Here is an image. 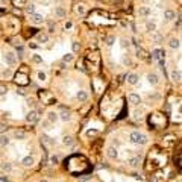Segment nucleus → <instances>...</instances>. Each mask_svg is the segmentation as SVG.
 Segmentation results:
<instances>
[{"label":"nucleus","mask_w":182,"mask_h":182,"mask_svg":"<svg viewBox=\"0 0 182 182\" xmlns=\"http://www.w3.org/2000/svg\"><path fill=\"white\" fill-rule=\"evenodd\" d=\"M129 141L132 144H136V146H144V144H147L149 138H147V135L140 132V131H132L129 134Z\"/></svg>","instance_id":"1"},{"label":"nucleus","mask_w":182,"mask_h":182,"mask_svg":"<svg viewBox=\"0 0 182 182\" xmlns=\"http://www.w3.org/2000/svg\"><path fill=\"white\" fill-rule=\"evenodd\" d=\"M3 61L8 67H14L17 64V55L12 50H5L3 52Z\"/></svg>","instance_id":"2"},{"label":"nucleus","mask_w":182,"mask_h":182,"mask_svg":"<svg viewBox=\"0 0 182 182\" xmlns=\"http://www.w3.org/2000/svg\"><path fill=\"white\" fill-rule=\"evenodd\" d=\"M126 82L129 85H138L140 84V75L138 73H127V76H126Z\"/></svg>","instance_id":"3"},{"label":"nucleus","mask_w":182,"mask_h":182,"mask_svg":"<svg viewBox=\"0 0 182 182\" xmlns=\"http://www.w3.org/2000/svg\"><path fill=\"white\" fill-rule=\"evenodd\" d=\"M127 100H129V103L134 105V106H138L141 103V96L138 93H129L127 94Z\"/></svg>","instance_id":"4"},{"label":"nucleus","mask_w":182,"mask_h":182,"mask_svg":"<svg viewBox=\"0 0 182 182\" xmlns=\"http://www.w3.org/2000/svg\"><path fill=\"white\" fill-rule=\"evenodd\" d=\"M106 158L108 159H117L118 158V149L114 147V146H109V147L106 149Z\"/></svg>","instance_id":"5"},{"label":"nucleus","mask_w":182,"mask_h":182,"mask_svg":"<svg viewBox=\"0 0 182 182\" xmlns=\"http://www.w3.org/2000/svg\"><path fill=\"white\" fill-rule=\"evenodd\" d=\"M140 162H141V155H135V156H131V158H127V166L129 167H138L140 166Z\"/></svg>","instance_id":"6"},{"label":"nucleus","mask_w":182,"mask_h":182,"mask_svg":"<svg viewBox=\"0 0 182 182\" xmlns=\"http://www.w3.org/2000/svg\"><path fill=\"white\" fill-rule=\"evenodd\" d=\"M170 79H171L173 82H181V79H182L181 68H173V70L170 71Z\"/></svg>","instance_id":"7"},{"label":"nucleus","mask_w":182,"mask_h":182,"mask_svg":"<svg viewBox=\"0 0 182 182\" xmlns=\"http://www.w3.org/2000/svg\"><path fill=\"white\" fill-rule=\"evenodd\" d=\"M47 122L50 124H55L56 122H59V114L56 111H49L47 112Z\"/></svg>","instance_id":"8"},{"label":"nucleus","mask_w":182,"mask_h":182,"mask_svg":"<svg viewBox=\"0 0 182 182\" xmlns=\"http://www.w3.org/2000/svg\"><path fill=\"white\" fill-rule=\"evenodd\" d=\"M168 47L173 49V50H179V49H181V40L176 38V36L170 38V40H168Z\"/></svg>","instance_id":"9"},{"label":"nucleus","mask_w":182,"mask_h":182,"mask_svg":"<svg viewBox=\"0 0 182 182\" xmlns=\"http://www.w3.org/2000/svg\"><path fill=\"white\" fill-rule=\"evenodd\" d=\"M31 21H32L33 24H43V23H44V15L35 12V14L31 15Z\"/></svg>","instance_id":"10"},{"label":"nucleus","mask_w":182,"mask_h":182,"mask_svg":"<svg viewBox=\"0 0 182 182\" xmlns=\"http://www.w3.org/2000/svg\"><path fill=\"white\" fill-rule=\"evenodd\" d=\"M36 120H38V114H36L35 109H31V111L27 112V115H26V122L27 123H33Z\"/></svg>","instance_id":"11"},{"label":"nucleus","mask_w":182,"mask_h":182,"mask_svg":"<svg viewBox=\"0 0 182 182\" xmlns=\"http://www.w3.org/2000/svg\"><path fill=\"white\" fill-rule=\"evenodd\" d=\"M76 99L79 100L80 103H84V102H87V100H88V93H87L85 90H79L77 93H76Z\"/></svg>","instance_id":"12"},{"label":"nucleus","mask_w":182,"mask_h":182,"mask_svg":"<svg viewBox=\"0 0 182 182\" xmlns=\"http://www.w3.org/2000/svg\"><path fill=\"white\" fill-rule=\"evenodd\" d=\"M150 14H152V9L149 6H140L138 8V15L140 17H144L146 18V17H149Z\"/></svg>","instance_id":"13"},{"label":"nucleus","mask_w":182,"mask_h":182,"mask_svg":"<svg viewBox=\"0 0 182 182\" xmlns=\"http://www.w3.org/2000/svg\"><path fill=\"white\" fill-rule=\"evenodd\" d=\"M175 18H176L175 11H171V9H166V11H164V20L166 21H171V20H175Z\"/></svg>","instance_id":"14"},{"label":"nucleus","mask_w":182,"mask_h":182,"mask_svg":"<svg viewBox=\"0 0 182 182\" xmlns=\"http://www.w3.org/2000/svg\"><path fill=\"white\" fill-rule=\"evenodd\" d=\"M152 58L156 59V61L158 59H162V58H166V53H164L161 49H153L152 50Z\"/></svg>","instance_id":"15"},{"label":"nucleus","mask_w":182,"mask_h":182,"mask_svg":"<svg viewBox=\"0 0 182 182\" xmlns=\"http://www.w3.org/2000/svg\"><path fill=\"white\" fill-rule=\"evenodd\" d=\"M21 164H23L24 167H32L33 164H35V159H33V156L27 155V156H24V158L21 159Z\"/></svg>","instance_id":"16"},{"label":"nucleus","mask_w":182,"mask_h":182,"mask_svg":"<svg viewBox=\"0 0 182 182\" xmlns=\"http://www.w3.org/2000/svg\"><path fill=\"white\" fill-rule=\"evenodd\" d=\"M147 82L150 85H156L159 82V77H158L156 73H149V75H147Z\"/></svg>","instance_id":"17"},{"label":"nucleus","mask_w":182,"mask_h":182,"mask_svg":"<svg viewBox=\"0 0 182 182\" xmlns=\"http://www.w3.org/2000/svg\"><path fill=\"white\" fill-rule=\"evenodd\" d=\"M11 144V136L9 135H0V146L2 147H8Z\"/></svg>","instance_id":"18"},{"label":"nucleus","mask_w":182,"mask_h":182,"mask_svg":"<svg viewBox=\"0 0 182 182\" xmlns=\"http://www.w3.org/2000/svg\"><path fill=\"white\" fill-rule=\"evenodd\" d=\"M53 12H55V17H56V18H64V17H65V11H64L62 6H55Z\"/></svg>","instance_id":"19"},{"label":"nucleus","mask_w":182,"mask_h":182,"mask_svg":"<svg viewBox=\"0 0 182 182\" xmlns=\"http://www.w3.org/2000/svg\"><path fill=\"white\" fill-rule=\"evenodd\" d=\"M62 144L65 146V147H70V146L75 144V138H73L71 135H65V136L62 138Z\"/></svg>","instance_id":"20"},{"label":"nucleus","mask_w":182,"mask_h":182,"mask_svg":"<svg viewBox=\"0 0 182 182\" xmlns=\"http://www.w3.org/2000/svg\"><path fill=\"white\" fill-rule=\"evenodd\" d=\"M146 31L150 32V33H155V32H156V23L152 21V20H149L147 23H146Z\"/></svg>","instance_id":"21"},{"label":"nucleus","mask_w":182,"mask_h":182,"mask_svg":"<svg viewBox=\"0 0 182 182\" xmlns=\"http://www.w3.org/2000/svg\"><path fill=\"white\" fill-rule=\"evenodd\" d=\"M0 170L5 173H11L12 171V164L11 162H2L0 164Z\"/></svg>","instance_id":"22"},{"label":"nucleus","mask_w":182,"mask_h":182,"mask_svg":"<svg viewBox=\"0 0 182 182\" xmlns=\"http://www.w3.org/2000/svg\"><path fill=\"white\" fill-rule=\"evenodd\" d=\"M59 120H62V122H70L71 120V114L68 112V111H62L61 114H59Z\"/></svg>","instance_id":"23"},{"label":"nucleus","mask_w":182,"mask_h":182,"mask_svg":"<svg viewBox=\"0 0 182 182\" xmlns=\"http://www.w3.org/2000/svg\"><path fill=\"white\" fill-rule=\"evenodd\" d=\"M105 44L108 45V47H112V45L115 44V36L114 35H108L105 38Z\"/></svg>","instance_id":"24"},{"label":"nucleus","mask_w":182,"mask_h":182,"mask_svg":"<svg viewBox=\"0 0 182 182\" xmlns=\"http://www.w3.org/2000/svg\"><path fill=\"white\" fill-rule=\"evenodd\" d=\"M36 40H38V43L44 44V43L49 41V35L47 33H38V35H36Z\"/></svg>","instance_id":"25"},{"label":"nucleus","mask_w":182,"mask_h":182,"mask_svg":"<svg viewBox=\"0 0 182 182\" xmlns=\"http://www.w3.org/2000/svg\"><path fill=\"white\" fill-rule=\"evenodd\" d=\"M73 61H75V55H73V53H65V55H64V56H62V62L64 64H68V62H73Z\"/></svg>","instance_id":"26"},{"label":"nucleus","mask_w":182,"mask_h":182,"mask_svg":"<svg viewBox=\"0 0 182 182\" xmlns=\"http://www.w3.org/2000/svg\"><path fill=\"white\" fill-rule=\"evenodd\" d=\"M35 9H36V6H35L33 3H31V5H27V6H26V14H29V15H32V14H35Z\"/></svg>","instance_id":"27"},{"label":"nucleus","mask_w":182,"mask_h":182,"mask_svg":"<svg viewBox=\"0 0 182 182\" xmlns=\"http://www.w3.org/2000/svg\"><path fill=\"white\" fill-rule=\"evenodd\" d=\"M129 45H131V43H129V40H126V38H122L120 40V47L122 49H129Z\"/></svg>","instance_id":"28"},{"label":"nucleus","mask_w":182,"mask_h":182,"mask_svg":"<svg viewBox=\"0 0 182 182\" xmlns=\"http://www.w3.org/2000/svg\"><path fill=\"white\" fill-rule=\"evenodd\" d=\"M76 12H77L79 15H85V14H87V9H85L84 5H77V6H76Z\"/></svg>","instance_id":"29"},{"label":"nucleus","mask_w":182,"mask_h":182,"mask_svg":"<svg viewBox=\"0 0 182 182\" xmlns=\"http://www.w3.org/2000/svg\"><path fill=\"white\" fill-rule=\"evenodd\" d=\"M8 94V87L6 85H0V97H5Z\"/></svg>","instance_id":"30"},{"label":"nucleus","mask_w":182,"mask_h":182,"mask_svg":"<svg viewBox=\"0 0 182 182\" xmlns=\"http://www.w3.org/2000/svg\"><path fill=\"white\" fill-rule=\"evenodd\" d=\"M14 136H15V138H17V140H24V136H26V134H24V132H21V131H20V132H18V131H17V132L14 134Z\"/></svg>","instance_id":"31"},{"label":"nucleus","mask_w":182,"mask_h":182,"mask_svg":"<svg viewBox=\"0 0 182 182\" xmlns=\"http://www.w3.org/2000/svg\"><path fill=\"white\" fill-rule=\"evenodd\" d=\"M58 162H59V158L56 156V155H52V156H50V164H52V166H56Z\"/></svg>","instance_id":"32"},{"label":"nucleus","mask_w":182,"mask_h":182,"mask_svg":"<svg viewBox=\"0 0 182 182\" xmlns=\"http://www.w3.org/2000/svg\"><path fill=\"white\" fill-rule=\"evenodd\" d=\"M41 140H43L44 143H49V144H53V141H52V138H50V136H47V135H45V134H43V135H41Z\"/></svg>","instance_id":"33"},{"label":"nucleus","mask_w":182,"mask_h":182,"mask_svg":"<svg viewBox=\"0 0 182 182\" xmlns=\"http://www.w3.org/2000/svg\"><path fill=\"white\" fill-rule=\"evenodd\" d=\"M71 50H73V53L79 50V43H77V41H73V43H71Z\"/></svg>","instance_id":"34"},{"label":"nucleus","mask_w":182,"mask_h":182,"mask_svg":"<svg viewBox=\"0 0 182 182\" xmlns=\"http://www.w3.org/2000/svg\"><path fill=\"white\" fill-rule=\"evenodd\" d=\"M2 76H3V77H11V76H12V71L9 70V68H8V70H3V71H2Z\"/></svg>","instance_id":"35"},{"label":"nucleus","mask_w":182,"mask_h":182,"mask_svg":"<svg viewBox=\"0 0 182 182\" xmlns=\"http://www.w3.org/2000/svg\"><path fill=\"white\" fill-rule=\"evenodd\" d=\"M36 76H38V80H45V79H47V76H45L44 71H38V75H36Z\"/></svg>","instance_id":"36"},{"label":"nucleus","mask_w":182,"mask_h":182,"mask_svg":"<svg viewBox=\"0 0 182 182\" xmlns=\"http://www.w3.org/2000/svg\"><path fill=\"white\" fill-rule=\"evenodd\" d=\"M49 124H50V123H49L47 120H44V122H41V127H43V129H49V127H47Z\"/></svg>","instance_id":"37"},{"label":"nucleus","mask_w":182,"mask_h":182,"mask_svg":"<svg viewBox=\"0 0 182 182\" xmlns=\"http://www.w3.org/2000/svg\"><path fill=\"white\" fill-rule=\"evenodd\" d=\"M29 49L36 50V49H38V44H35V43H29Z\"/></svg>","instance_id":"38"},{"label":"nucleus","mask_w":182,"mask_h":182,"mask_svg":"<svg viewBox=\"0 0 182 182\" xmlns=\"http://www.w3.org/2000/svg\"><path fill=\"white\" fill-rule=\"evenodd\" d=\"M41 61H43V59L38 56V55H33V62H41Z\"/></svg>","instance_id":"39"},{"label":"nucleus","mask_w":182,"mask_h":182,"mask_svg":"<svg viewBox=\"0 0 182 182\" xmlns=\"http://www.w3.org/2000/svg\"><path fill=\"white\" fill-rule=\"evenodd\" d=\"M138 58H141V59L144 58V52H143L141 49H138Z\"/></svg>","instance_id":"40"},{"label":"nucleus","mask_w":182,"mask_h":182,"mask_svg":"<svg viewBox=\"0 0 182 182\" xmlns=\"http://www.w3.org/2000/svg\"><path fill=\"white\" fill-rule=\"evenodd\" d=\"M176 26L181 27V15H178V20H176Z\"/></svg>","instance_id":"41"},{"label":"nucleus","mask_w":182,"mask_h":182,"mask_svg":"<svg viewBox=\"0 0 182 182\" xmlns=\"http://www.w3.org/2000/svg\"><path fill=\"white\" fill-rule=\"evenodd\" d=\"M17 94H20V96H24L26 93H24V91H23V90H18V91H17Z\"/></svg>","instance_id":"42"},{"label":"nucleus","mask_w":182,"mask_h":182,"mask_svg":"<svg viewBox=\"0 0 182 182\" xmlns=\"http://www.w3.org/2000/svg\"><path fill=\"white\" fill-rule=\"evenodd\" d=\"M70 27H71V21H67L65 23V29H70Z\"/></svg>","instance_id":"43"},{"label":"nucleus","mask_w":182,"mask_h":182,"mask_svg":"<svg viewBox=\"0 0 182 182\" xmlns=\"http://www.w3.org/2000/svg\"><path fill=\"white\" fill-rule=\"evenodd\" d=\"M41 182H49V181H47V179H43V181H41Z\"/></svg>","instance_id":"44"},{"label":"nucleus","mask_w":182,"mask_h":182,"mask_svg":"<svg viewBox=\"0 0 182 182\" xmlns=\"http://www.w3.org/2000/svg\"><path fill=\"white\" fill-rule=\"evenodd\" d=\"M141 2H147V0H141Z\"/></svg>","instance_id":"45"}]
</instances>
